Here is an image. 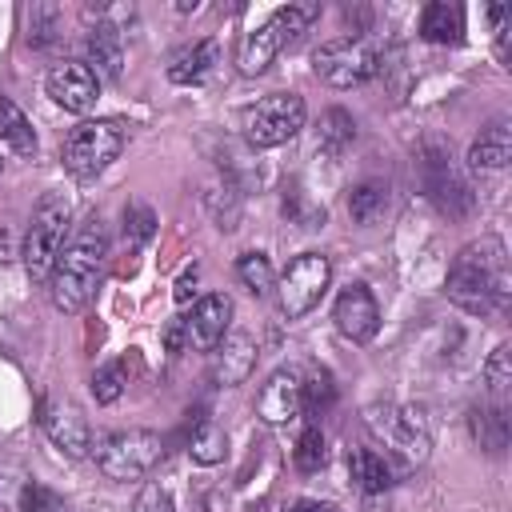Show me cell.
Returning <instances> with one entry per match:
<instances>
[{
  "mask_svg": "<svg viewBox=\"0 0 512 512\" xmlns=\"http://www.w3.org/2000/svg\"><path fill=\"white\" fill-rule=\"evenodd\" d=\"M104 268H108V232H104V220L92 212L56 256V268L48 276L52 304L68 316L84 312L104 280Z\"/></svg>",
  "mask_w": 512,
  "mask_h": 512,
  "instance_id": "6da1fadb",
  "label": "cell"
},
{
  "mask_svg": "<svg viewBox=\"0 0 512 512\" xmlns=\"http://www.w3.org/2000/svg\"><path fill=\"white\" fill-rule=\"evenodd\" d=\"M448 300L472 316H492L508 304V252L496 236L464 244L448 264Z\"/></svg>",
  "mask_w": 512,
  "mask_h": 512,
  "instance_id": "7a4b0ae2",
  "label": "cell"
},
{
  "mask_svg": "<svg viewBox=\"0 0 512 512\" xmlns=\"http://www.w3.org/2000/svg\"><path fill=\"white\" fill-rule=\"evenodd\" d=\"M68 216H72V200L64 192H44L40 204L32 208V220H28V232H24V248H20L28 280L48 284V276L56 268V256L64 248Z\"/></svg>",
  "mask_w": 512,
  "mask_h": 512,
  "instance_id": "3957f363",
  "label": "cell"
},
{
  "mask_svg": "<svg viewBox=\"0 0 512 512\" xmlns=\"http://www.w3.org/2000/svg\"><path fill=\"white\" fill-rule=\"evenodd\" d=\"M96 468L108 476V480H140L148 476L160 456H164V440L148 428H120V432H96L92 436V452Z\"/></svg>",
  "mask_w": 512,
  "mask_h": 512,
  "instance_id": "277c9868",
  "label": "cell"
},
{
  "mask_svg": "<svg viewBox=\"0 0 512 512\" xmlns=\"http://www.w3.org/2000/svg\"><path fill=\"white\" fill-rule=\"evenodd\" d=\"M412 156H416V172H420V184H424L428 200L444 216H468L472 212V188L460 176V168L452 164V148L440 136H424L412 148Z\"/></svg>",
  "mask_w": 512,
  "mask_h": 512,
  "instance_id": "5b68a950",
  "label": "cell"
},
{
  "mask_svg": "<svg viewBox=\"0 0 512 512\" xmlns=\"http://www.w3.org/2000/svg\"><path fill=\"white\" fill-rule=\"evenodd\" d=\"M316 12H320V4H284V8H276L264 24H256V28L240 40V56H236L240 72H244V76H260V72L280 56V48L292 44V40L316 20Z\"/></svg>",
  "mask_w": 512,
  "mask_h": 512,
  "instance_id": "8992f818",
  "label": "cell"
},
{
  "mask_svg": "<svg viewBox=\"0 0 512 512\" xmlns=\"http://www.w3.org/2000/svg\"><path fill=\"white\" fill-rule=\"evenodd\" d=\"M124 144H128V128L120 120H84L64 136L60 160L76 180H92L124 152Z\"/></svg>",
  "mask_w": 512,
  "mask_h": 512,
  "instance_id": "52a82bcc",
  "label": "cell"
},
{
  "mask_svg": "<svg viewBox=\"0 0 512 512\" xmlns=\"http://www.w3.org/2000/svg\"><path fill=\"white\" fill-rule=\"evenodd\" d=\"M312 72L332 88L368 84L380 72V44L372 36H336L312 52Z\"/></svg>",
  "mask_w": 512,
  "mask_h": 512,
  "instance_id": "ba28073f",
  "label": "cell"
},
{
  "mask_svg": "<svg viewBox=\"0 0 512 512\" xmlns=\"http://www.w3.org/2000/svg\"><path fill=\"white\" fill-rule=\"evenodd\" d=\"M240 128L252 148H276L304 128V100L296 92H268L264 100L244 108Z\"/></svg>",
  "mask_w": 512,
  "mask_h": 512,
  "instance_id": "9c48e42d",
  "label": "cell"
},
{
  "mask_svg": "<svg viewBox=\"0 0 512 512\" xmlns=\"http://www.w3.org/2000/svg\"><path fill=\"white\" fill-rule=\"evenodd\" d=\"M332 284V260L324 252H300L296 260H288V268L276 280V296H280V312L288 320H300L304 312H312L320 304V296Z\"/></svg>",
  "mask_w": 512,
  "mask_h": 512,
  "instance_id": "30bf717a",
  "label": "cell"
},
{
  "mask_svg": "<svg viewBox=\"0 0 512 512\" xmlns=\"http://www.w3.org/2000/svg\"><path fill=\"white\" fill-rule=\"evenodd\" d=\"M368 428L380 432L384 456H388V460H404V468H408V464H420V460L428 456L432 432H428L420 408H404V404L376 408V412H368Z\"/></svg>",
  "mask_w": 512,
  "mask_h": 512,
  "instance_id": "8fae6325",
  "label": "cell"
},
{
  "mask_svg": "<svg viewBox=\"0 0 512 512\" xmlns=\"http://www.w3.org/2000/svg\"><path fill=\"white\" fill-rule=\"evenodd\" d=\"M228 324H232V300L224 292H208L192 304L188 316H180V328H184V348H196V352H212L220 348V340L228 336Z\"/></svg>",
  "mask_w": 512,
  "mask_h": 512,
  "instance_id": "7c38bea8",
  "label": "cell"
},
{
  "mask_svg": "<svg viewBox=\"0 0 512 512\" xmlns=\"http://www.w3.org/2000/svg\"><path fill=\"white\" fill-rule=\"evenodd\" d=\"M44 92L64 108V112H88L100 96V80L84 60H60L44 76Z\"/></svg>",
  "mask_w": 512,
  "mask_h": 512,
  "instance_id": "4fadbf2b",
  "label": "cell"
},
{
  "mask_svg": "<svg viewBox=\"0 0 512 512\" xmlns=\"http://www.w3.org/2000/svg\"><path fill=\"white\" fill-rule=\"evenodd\" d=\"M40 428L44 436L64 452V456H88L92 452V428L84 420V412L68 400H44L40 404Z\"/></svg>",
  "mask_w": 512,
  "mask_h": 512,
  "instance_id": "5bb4252c",
  "label": "cell"
},
{
  "mask_svg": "<svg viewBox=\"0 0 512 512\" xmlns=\"http://www.w3.org/2000/svg\"><path fill=\"white\" fill-rule=\"evenodd\" d=\"M332 320H336V332L352 344H368L380 328V304L376 296L368 292V284H348L340 296H336V308H332Z\"/></svg>",
  "mask_w": 512,
  "mask_h": 512,
  "instance_id": "9a60e30c",
  "label": "cell"
},
{
  "mask_svg": "<svg viewBox=\"0 0 512 512\" xmlns=\"http://www.w3.org/2000/svg\"><path fill=\"white\" fill-rule=\"evenodd\" d=\"M304 412V376L296 368H276L256 396V416L264 424H288Z\"/></svg>",
  "mask_w": 512,
  "mask_h": 512,
  "instance_id": "2e32d148",
  "label": "cell"
},
{
  "mask_svg": "<svg viewBox=\"0 0 512 512\" xmlns=\"http://www.w3.org/2000/svg\"><path fill=\"white\" fill-rule=\"evenodd\" d=\"M84 48H88V68L96 72V80L104 76V80H116L120 76V68H124V36H120V28L116 24H108V20H96L92 28H88V36H84Z\"/></svg>",
  "mask_w": 512,
  "mask_h": 512,
  "instance_id": "e0dca14e",
  "label": "cell"
},
{
  "mask_svg": "<svg viewBox=\"0 0 512 512\" xmlns=\"http://www.w3.org/2000/svg\"><path fill=\"white\" fill-rule=\"evenodd\" d=\"M512 160V124L492 120L468 148V168L472 172H500Z\"/></svg>",
  "mask_w": 512,
  "mask_h": 512,
  "instance_id": "ac0fdd59",
  "label": "cell"
},
{
  "mask_svg": "<svg viewBox=\"0 0 512 512\" xmlns=\"http://www.w3.org/2000/svg\"><path fill=\"white\" fill-rule=\"evenodd\" d=\"M256 340L248 336V332H228L224 340H220V356H216V380L220 384H244L248 380V372L256 368Z\"/></svg>",
  "mask_w": 512,
  "mask_h": 512,
  "instance_id": "d6986e66",
  "label": "cell"
},
{
  "mask_svg": "<svg viewBox=\"0 0 512 512\" xmlns=\"http://www.w3.org/2000/svg\"><path fill=\"white\" fill-rule=\"evenodd\" d=\"M216 40H192V44H184L180 52H172V60H168V80L172 84H200L208 72H212V64H216Z\"/></svg>",
  "mask_w": 512,
  "mask_h": 512,
  "instance_id": "ffe728a7",
  "label": "cell"
},
{
  "mask_svg": "<svg viewBox=\"0 0 512 512\" xmlns=\"http://www.w3.org/2000/svg\"><path fill=\"white\" fill-rule=\"evenodd\" d=\"M348 472H352V480L360 484V492H368V496L392 488V480H396L392 460H388L384 452H376V448H352V452H348Z\"/></svg>",
  "mask_w": 512,
  "mask_h": 512,
  "instance_id": "44dd1931",
  "label": "cell"
},
{
  "mask_svg": "<svg viewBox=\"0 0 512 512\" xmlns=\"http://www.w3.org/2000/svg\"><path fill=\"white\" fill-rule=\"evenodd\" d=\"M420 36L428 44H456L464 36V12L448 0H432L420 8Z\"/></svg>",
  "mask_w": 512,
  "mask_h": 512,
  "instance_id": "7402d4cb",
  "label": "cell"
},
{
  "mask_svg": "<svg viewBox=\"0 0 512 512\" xmlns=\"http://www.w3.org/2000/svg\"><path fill=\"white\" fill-rule=\"evenodd\" d=\"M388 192H392V188H388L384 180H360V184L352 188V196H348V216H352L360 228L380 224L384 212H388V204H392Z\"/></svg>",
  "mask_w": 512,
  "mask_h": 512,
  "instance_id": "603a6c76",
  "label": "cell"
},
{
  "mask_svg": "<svg viewBox=\"0 0 512 512\" xmlns=\"http://www.w3.org/2000/svg\"><path fill=\"white\" fill-rule=\"evenodd\" d=\"M468 428H472V440H476L484 452H504L512 424H508V412H504L500 404H484V408H472Z\"/></svg>",
  "mask_w": 512,
  "mask_h": 512,
  "instance_id": "cb8c5ba5",
  "label": "cell"
},
{
  "mask_svg": "<svg viewBox=\"0 0 512 512\" xmlns=\"http://www.w3.org/2000/svg\"><path fill=\"white\" fill-rule=\"evenodd\" d=\"M0 144H8L20 156H32L36 152V132H32L28 116L8 96H0Z\"/></svg>",
  "mask_w": 512,
  "mask_h": 512,
  "instance_id": "d4e9b609",
  "label": "cell"
},
{
  "mask_svg": "<svg viewBox=\"0 0 512 512\" xmlns=\"http://www.w3.org/2000/svg\"><path fill=\"white\" fill-rule=\"evenodd\" d=\"M224 448H228V436H224V428H220L216 420H200V424L192 428V436H188V456H192L196 464H216V460H224Z\"/></svg>",
  "mask_w": 512,
  "mask_h": 512,
  "instance_id": "484cf974",
  "label": "cell"
},
{
  "mask_svg": "<svg viewBox=\"0 0 512 512\" xmlns=\"http://www.w3.org/2000/svg\"><path fill=\"white\" fill-rule=\"evenodd\" d=\"M352 140H356V120H352L344 108H328V112L320 116V148H324L328 156H340Z\"/></svg>",
  "mask_w": 512,
  "mask_h": 512,
  "instance_id": "4316f807",
  "label": "cell"
},
{
  "mask_svg": "<svg viewBox=\"0 0 512 512\" xmlns=\"http://www.w3.org/2000/svg\"><path fill=\"white\" fill-rule=\"evenodd\" d=\"M236 280H240L252 296H264V292L276 284V276H272V260H268L264 252H244V256L236 260Z\"/></svg>",
  "mask_w": 512,
  "mask_h": 512,
  "instance_id": "83f0119b",
  "label": "cell"
},
{
  "mask_svg": "<svg viewBox=\"0 0 512 512\" xmlns=\"http://www.w3.org/2000/svg\"><path fill=\"white\" fill-rule=\"evenodd\" d=\"M324 432L316 428V424H308L304 432H300V440H296V448H292V464H296V472H320V464H324Z\"/></svg>",
  "mask_w": 512,
  "mask_h": 512,
  "instance_id": "f1b7e54d",
  "label": "cell"
},
{
  "mask_svg": "<svg viewBox=\"0 0 512 512\" xmlns=\"http://www.w3.org/2000/svg\"><path fill=\"white\" fill-rule=\"evenodd\" d=\"M124 360H108L104 368H96V376H92V396L100 400V404H112V400H120V392H124Z\"/></svg>",
  "mask_w": 512,
  "mask_h": 512,
  "instance_id": "f546056e",
  "label": "cell"
},
{
  "mask_svg": "<svg viewBox=\"0 0 512 512\" xmlns=\"http://www.w3.org/2000/svg\"><path fill=\"white\" fill-rule=\"evenodd\" d=\"M484 384H488L496 396L508 392V384H512V352H508V344H496L492 356L484 360Z\"/></svg>",
  "mask_w": 512,
  "mask_h": 512,
  "instance_id": "4dcf8cb0",
  "label": "cell"
},
{
  "mask_svg": "<svg viewBox=\"0 0 512 512\" xmlns=\"http://www.w3.org/2000/svg\"><path fill=\"white\" fill-rule=\"evenodd\" d=\"M20 508H24V512H68L64 496H56L52 488H44V484H36V480L20 488Z\"/></svg>",
  "mask_w": 512,
  "mask_h": 512,
  "instance_id": "1f68e13d",
  "label": "cell"
},
{
  "mask_svg": "<svg viewBox=\"0 0 512 512\" xmlns=\"http://www.w3.org/2000/svg\"><path fill=\"white\" fill-rule=\"evenodd\" d=\"M492 20V36H496V56L508 60V32H512V4H492L488 8Z\"/></svg>",
  "mask_w": 512,
  "mask_h": 512,
  "instance_id": "d6a6232c",
  "label": "cell"
},
{
  "mask_svg": "<svg viewBox=\"0 0 512 512\" xmlns=\"http://www.w3.org/2000/svg\"><path fill=\"white\" fill-rule=\"evenodd\" d=\"M132 512H172V496H168V488H160V484H148V488L136 496Z\"/></svg>",
  "mask_w": 512,
  "mask_h": 512,
  "instance_id": "836d02e7",
  "label": "cell"
},
{
  "mask_svg": "<svg viewBox=\"0 0 512 512\" xmlns=\"http://www.w3.org/2000/svg\"><path fill=\"white\" fill-rule=\"evenodd\" d=\"M152 224H156V216H152L144 204H132V208L124 212V232L132 228L136 240H148V236H152Z\"/></svg>",
  "mask_w": 512,
  "mask_h": 512,
  "instance_id": "e575fe53",
  "label": "cell"
},
{
  "mask_svg": "<svg viewBox=\"0 0 512 512\" xmlns=\"http://www.w3.org/2000/svg\"><path fill=\"white\" fill-rule=\"evenodd\" d=\"M280 512H336V504L332 500H312V496H296V500H288Z\"/></svg>",
  "mask_w": 512,
  "mask_h": 512,
  "instance_id": "d590c367",
  "label": "cell"
},
{
  "mask_svg": "<svg viewBox=\"0 0 512 512\" xmlns=\"http://www.w3.org/2000/svg\"><path fill=\"white\" fill-rule=\"evenodd\" d=\"M164 344H168L172 352H180V348H184V328H180V320H172V324H168V332H164Z\"/></svg>",
  "mask_w": 512,
  "mask_h": 512,
  "instance_id": "8d00e7d4",
  "label": "cell"
},
{
  "mask_svg": "<svg viewBox=\"0 0 512 512\" xmlns=\"http://www.w3.org/2000/svg\"><path fill=\"white\" fill-rule=\"evenodd\" d=\"M188 284H196V268H192V272H184V276H180V284H176V300H180V304L192 296V288H188Z\"/></svg>",
  "mask_w": 512,
  "mask_h": 512,
  "instance_id": "74e56055",
  "label": "cell"
},
{
  "mask_svg": "<svg viewBox=\"0 0 512 512\" xmlns=\"http://www.w3.org/2000/svg\"><path fill=\"white\" fill-rule=\"evenodd\" d=\"M0 168H4V160H0Z\"/></svg>",
  "mask_w": 512,
  "mask_h": 512,
  "instance_id": "f35d334b",
  "label": "cell"
}]
</instances>
